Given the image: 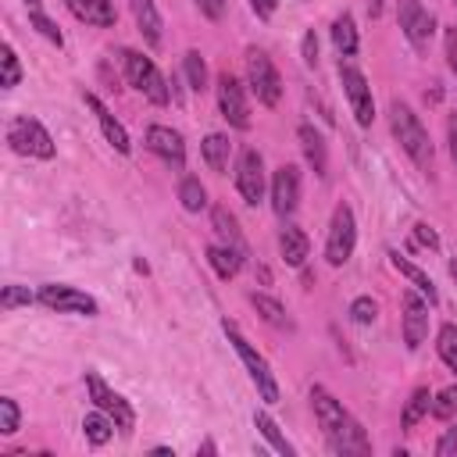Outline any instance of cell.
Segmentation results:
<instances>
[{"label": "cell", "instance_id": "obj_1", "mask_svg": "<svg viewBox=\"0 0 457 457\" xmlns=\"http://www.w3.org/2000/svg\"><path fill=\"white\" fill-rule=\"evenodd\" d=\"M311 407H314V418H318V425H321L325 446H328L336 457H364V453H371V439L364 436L361 421H357L325 386H314V389H311Z\"/></svg>", "mask_w": 457, "mask_h": 457}, {"label": "cell", "instance_id": "obj_2", "mask_svg": "<svg viewBox=\"0 0 457 457\" xmlns=\"http://www.w3.org/2000/svg\"><path fill=\"white\" fill-rule=\"evenodd\" d=\"M389 132H393V139L400 143V150H403L421 171H432V161H436L432 139H428L425 125L418 121V114H414L403 100H393V104H389Z\"/></svg>", "mask_w": 457, "mask_h": 457}, {"label": "cell", "instance_id": "obj_3", "mask_svg": "<svg viewBox=\"0 0 457 457\" xmlns=\"http://www.w3.org/2000/svg\"><path fill=\"white\" fill-rule=\"evenodd\" d=\"M221 332L228 336V343H232V350L239 353V361H243V368L250 371V382L257 386V393H261V400L264 403H278V382H275V375H271V368H268V361L253 350V343L239 332V325L236 321H221Z\"/></svg>", "mask_w": 457, "mask_h": 457}, {"label": "cell", "instance_id": "obj_4", "mask_svg": "<svg viewBox=\"0 0 457 457\" xmlns=\"http://www.w3.org/2000/svg\"><path fill=\"white\" fill-rule=\"evenodd\" d=\"M121 57V68H125V79H129V86H136L150 104H157V107H164L168 100H171V89H168V82H164V75L157 71V64L146 57V54H139V50H121L118 54Z\"/></svg>", "mask_w": 457, "mask_h": 457}, {"label": "cell", "instance_id": "obj_5", "mask_svg": "<svg viewBox=\"0 0 457 457\" xmlns=\"http://www.w3.org/2000/svg\"><path fill=\"white\" fill-rule=\"evenodd\" d=\"M7 143L14 154L21 157H39V161H50L57 154L54 146V136L43 129L39 118H29V114H18L7 121Z\"/></svg>", "mask_w": 457, "mask_h": 457}, {"label": "cell", "instance_id": "obj_6", "mask_svg": "<svg viewBox=\"0 0 457 457\" xmlns=\"http://www.w3.org/2000/svg\"><path fill=\"white\" fill-rule=\"evenodd\" d=\"M246 82L253 89V96L264 104V107H275L278 96H282V79H278V68L271 64V57L257 46L246 50Z\"/></svg>", "mask_w": 457, "mask_h": 457}, {"label": "cell", "instance_id": "obj_7", "mask_svg": "<svg viewBox=\"0 0 457 457\" xmlns=\"http://www.w3.org/2000/svg\"><path fill=\"white\" fill-rule=\"evenodd\" d=\"M357 246V221H353V211L346 204H339L332 211V221H328V236H325V261L332 268L346 264L350 253Z\"/></svg>", "mask_w": 457, "mask_h": 457}, {"label": "cell", "instance_id": "obj_8", "mask_svg": "<svg viewBox=\"0 0 457 457\" xmlns=\"http://www.w3.org/2000/svg\"><path fill=\"white\" fill-rule=\"evenodd\" d=\"M86 389H89V400H93L104 414H111L114 425H118L121 432H132V425H136V411L129 407V400H125L121 393H114L96 371H86Z\"/></svg>", "mask_w": 457, "mask_h": 457}, {"label": "cell", "instance_id": "obj_9", "mask_svg": "<svg viewBox=\"0 0 457 457\" xmlns=\"http://www.w3.org/2000/svg\"><path fill=\"white\" fill-rule=\"evenodd\" d=\"M39 303L50 307V311H57V314H86V318H93L100 311L89 293H82L75 286H61V282L39 286Z\"/></svg>", "mask_w": 457, "mask_h": 457}, {"label": "cell", "instance_id": "obj_10", "mask_svg": "<svg viewBox=\"0 0 457 457\" xmlns=\"http://www.w3.org/2000/svg\"><path fill=\"white\" fill-rule=\"evenodd\" d=\"M339 86H343V93H346V100H350V111H353L357 125L368 129L371 118H375V96H371L368 79H364L353 64H339Z\"/></svg>", "mask_w": 457, "mask_h": 457}, {"label": "cell", "instance_id": "obj_11", "mask_svg": "<svg viewBox=\"0 0 457 457\" xmlns=\"http://www.w3.org/2000/svg\"><path fill=\"white\" fill-rule=\"evenodd\" d=\"M236 189L250 207L264 200V161L253 146H243L236 157Z\"/></svg>", "mask_w": 457, "mask_h": 457}, {"label": "cell", "instance_id": "obj_12", "mask_svg": "<svg viewBox=\"0 0 457 457\" xmlns=\"http://www.w3.org/2000/svg\"><path fill=\"white\" fill-rule=\"evenodd\" d=\"M218 111L232 129H250V104H246L243 82L228 71L218 75Z\"/></svg>", "mask_w": 457, "mask_h": 457}, {"label": "cell", "instance_id": "obj_13", "mask_svg": "<svg viewBox=\"0 0 457 457\" xmlns=\"http://www.w3.org/2000/svg\"><path fill=\"white\" fill-rule=\"evenodd\" d=\"M396 18H400V29H403L407 43H411L414 50H425L428 39H432V32H436L432 11H425L421 0H400V4H396Z\"/></svg>", "mask_w": 457, "mask_h": 457}, {"label": "cell", "instance_id": "obj_14", "mask_svg": "<svg viewBox=\"0 0 457 457\" xmlns=\"http://www.w3.org/2000/svg\"><path fill=\"white\" fill-rule=\"evenodd\" d=\"M300 204V168L296 164H278L271 175V211L278 218H289Z\"/></svg>", "mask_w": 457, "mask_h": 457}, {"label": "cell", "instance_id": "obj_15", "mask_svg": "<svg viewBox=\"0 0 457 457\" xmlns=\"http://www.w3.org/2000/svg\"><path fill=\"white\" fill-rule=\"evenodd\" d=\"M428 307L432 303L414 286L403 293V343H407V350H418L425 343V336H428Z\"/></svg>", "mask_w": 457, "mask_h": 457}, {"label": "cell", "instance_id": "obj_16", "mask_svg": "<svg viewBox=\"0 0 457 457\" xmlns=\"http://www.w3.org/2000/svg\"><path fill=\"white\" fill-rule=\"evenodd\" d=\"M146 150L157 154V157H161L168 168H175V171L186 168V143H182V136H179L175 129H168V125H150V129H146Z\"/></svg>", "mask_w": 457, "mask_h": 457}, {"label": "cell", "instance_id": "obj_17", "mask_svg": "<svg viewBox=\"0 0 457 457\" xmlns=\"http://www.w3.org/2000/svg\"><path fill=\"white\" fill-rule=\"evenodd\" d=\"M82 100H86V107L96 114L104 139H107V143H111L118 154H129V150H132V143H129V132H125V125H121V121H118V118H114V114H111V111H107V107H104V104H100L93 93H86Z\"/></svg>", "mask_w": 457, "mask_h": 457}, {"label": "cell", "instance_id": "obj_18", "mask_svg": "<svg viewBox=\"0 0 457 457\" xmlns=\"http://www.w3.org/2000/svg\"><path fill=\"white\" fill-rule=\"evenodd\" d=\"M296 139H300V150H303V157H307V164L314 168V175L318 179H325L328 175V150H325V136L314 129V125H300L296 129Z\"/></svg>", "mask_w": 457, "mask_h": 457}, {"label": "cell", "instance_id": "obj_19", "mask_svg": "<svg viewBox=\"0 0 457 457\" xmlns=\"http://www.w3.org/2000/svg\"><path fill=\"white\" fill-rule=\"evenodd\" d=\"M64 4H68V11H71L79 21H86V25H93V29H111V25L118 21L111 0H64Z\"/></svg>", "mask_w": 457, "mask_h": 457}, {"label": "cell", "instance_id": "obj_20", "mask_svg": "<svg viewBox=\"0 0 457 457\" xmlns=\"http://www.w3.org/2000/svg\"><path fill=\"white\" fill-rule=\"evenodd\" d=\"M211 228H214V236H218L225 246H232L236 253H243V257H246V239H243L239 221H236V214H232L228 207H221V204H214V207H211Z\"/></svg>", "mask_w": 457, "mask_h": 457}, {"label": "cell", "instance_id": "obj_21", "mask_svg": "<svg viewBox=\"0 0 457 457\" xmlns=\"http://www.w3.org/2000/svg\"><path fill=\"white\" fill-rule=\"evenodd\" d=\"M129 7H132L136 29L143 32L146 46H161V29H164V21H161L157 4H154V0H129Z\"/></svg>", "mask_w": 457, "mask_h": 457}, {"label": "cell", "instance_id": "obj_22", "mask_svg": "<svg viewBox=\"0 0 457 457\" xmlns=\"http://www.w3.org/2000/svg\"><path fill=\"white\" fill-rule=\"evenodd\" d=\"M389 264H393V268H396V271H400V275H403V278H407V282H411V286H414V289H418V293H421V296H425L432 307L439 303V293H436L432 278H428V275H425L418 264H411V261H407L400 250H389Z\"/></svg>", "mask_w": 457, "mask_h": 457}, {"label": "cell", "instance_id": "obj_23", "mask_svg": "<svg viewBox=\"0 0 457 457\" xmlns=\"http://www.w3.org/2000/svg\"><path fill=\"white\" fill-rule=\"evenodd\" d=\"M278 253H282V261H286L289 268H300V264L307 261V253H311V243H307L303 228L282 225V232H278Z\"/></svg>", "mask_w": 457, "mask_h": 457}, {"label": "cell", "instance_id": "obj_24", "mask_svg": "<svg viewBox=\"0 0 457 457\" xmlns=\"http://www.w3.org/2000/svg\"><path fill=\"white\" fill-rule=\"evenodd\" d=\"M200 154H204V164L211 168V171H225L228 168V154H232V143H228V136H221V132H211V136H204V143H200Z\"/></svg>", "mask_w": 457, "mask_h": 457}, {"label": "cell", "instance_id": "obj_25", "mask_svg": "<svg viewBox=\"0 0 457 457\" xmlns=\"http://www.w3.org/2000/svg\"><path fill=\"white\" fill-rule=\"evenodd\" d=\"M207 264L218 271V278H236L239 268H243V253H236L225 243H211L207 246Z\"/></svg>", "mask_w": 457, "mask_h": 457}, {"label": "cell", "instance_id": "obj_26", "mask_svg": "<svg viewBox=\"0 0 457 457\" xmlns=\"http://www.w3.org/2000/svg\"><path fill=\"white\" fill-rule=\"evenodd\" d=\"M250 303H253V311H257L268 325L286 328V332H293V328H296V325H293V318L286 314V307H282L275 296H268V293H250Z\"/></svg>", "mask_w": 457, "mask_h": 457}, {"label": "cell", "instance_id": "obj_27", "mask_svg": "<svg viewBox=\"0 0 457 457\" xmlns=\"http://www.w3.org/2000/svg\"><path fill=\"white\" fill-rule=\"evenodd\" d=\"M332 43H336V50H339L343 57H353L357 46H361V39H357V25H353V18H350L346 11L332 21Z\"/></svg>", "mask_w": 457, "mask_h": 457}, {"label": "cell", "instance_id": "obj_28", "mask_svg": "<svg viewBox=\"0 0 457 457\" xmlns=\"http://www.w3.org/2000/svg\"><path fill=\"white\" fill-rule=\"evenodd\" d=\"M114 428H118V425H114V418H111V414H104L100 407H96L93 414H86V418H82V432H86V439H89L93 446H104V443L114 436Z\"/></svg>", "mask_w": 457, "mask_h": 457}, {"label": "cell", "instance_id": "obj_29", "mask_svg": "<svg viewBox=\"0 0 457 457\" xmlns=\"http://www.w3.org/2000/svg\"><path fill=\"white\" fill-rule=\"evenodd\" d=\"M253 425H257V432L271 443V450H275V453H282V457H293V453H296V450H293V443L278 432V425H275V418H271V414L257 411V414H253Z\"/></svg>", "mask_w": 457, "mask_h": 457}, {"label": "cell", "instance_id": "obj_30", "mask_svg": "<svg viewBox=\"0 0 457 457\" xmlns=\"http://www.w3.org/2000/svg\"><path fill=\"white\" fill-rule=\"evenodd\" d=\"M179 204L189 214H196V211L207 207V189H204V182L196 175H182V182H179Z\"/></svg>", "mask_w": 457, "mask_h": 457}, {"label": "cell", "instance_id": "obj_31", "mask_svg": "<svg viewBox=\"0 0 457 457\" xmlns=\"http://www.w3.org/2000/svg\"><path fill=\"white\" fill-rule=\"evenodd\" d=\"M428 411H432V393H428V389H414V393H411V400L403 403L400 425H403V428H414Z\"/></svg>", "mask_w": 457, "mask_h": 457}, {"label": "cell", "instance_id": "obj_32", "mask_svg": "<svg viewBox=\"0 0 457 457\" xmlns=\"http://www.w3.org/2000/svg\"><path fill=\"white\" fill-rule=\"evenodd\" d=\"M182 71H186L193 93H204V89H207V61L200 57V50H186V57H182Z\"/></svg>", "mask_w": 457, "mask_h": 457}, {"label": "cell", "instance_id": "obj_33", "mask_svg": "<svg viewBox=\"0 0 457 457\" xmlns=\"http://www.w3.org/2000/svg\"><path fill=\"white\" fill-rule=\"evenodd\" d=\"M436 350H439V357H443V364L450 368V371H457V325H443L439 328V336H436Z\"/></svg>", "mask_w": 457, "mask_h": 457}, {"label": "cell", "instance_id": "obj_34", "mask_svg": "<svg viewBox=\"0 0 457 457\" xmlns=\"http://www.w3.org/2000/svg\"><path fill=\"white\" fill-rule=\"evenodd\" d=\"M0 68H4V71H0V86H4V89H14V86L21 82V64H18V54H14L11 43L0 50Z\"/></svg>", "mask_w": 457, "mask_h": 457}, {"label": "cell", "instance_id": "obj_35", "mask_svg": "<svg viewBox=\"0 0 457 457\" xmlns=\"http://www.w3.org/2000/svg\"><path fill=\"white\" fill-rule=\"evenodd\" d=\"M32 300H39V293H32L29 286H4V289H0V311L29 307Z\"/></svg>", "mask_w": 457, "mask_h": 457}, {"label": "cell", "instance_id": "obj_36", "mask_svg": "<svg viewBox=\"0 0 457 457\" xmlns=\"http://www.w3.org/2000/svg\"><path fill=\"white\" fill-rule=\"evenodd\" d=\"M453 414H457V386H446V389H439V393L432 396V418L450 421Z\"/></svg>", "mask_w": 457, "mask_h": 457}, {"label": "cell", "instance_id": "obj_37", "mask_svg": "<svg viewBox=\"0 0 457 457\" xmlns=\"http://www.w3.org/2000/svg\"><path fill=\"white\" fill-rule=\"evenodd\" d=\"M18 425H21V411H18V403H14L11 396H0V432H4V436H14Z\"/></svg>", "mask_w": 457, "mask_h": 457}, {"label": "cell", "instance_id": "obj_38", "mask_svg": "<svg viewBox=\"0 0 457 457\" xmlns=\"http://www.w3.org/2000/svg\"><path fill=\"white\" fill-rule=\"evenodd\" d=\"M29 25H32V29L39 32V36H46V39H50L54 46H61V43H64L61 29H57V25H54V21H50V18L43 14V11H29Z\"/></svg>", "mask_w": 457, "mask_h": 457}, {"label": "cell", "instance_id": "obj_39", "mask_svg": "<svg viewBox=\"0 0 457 457\" xmlns=\"http://www.w3.org/2000/svg\"><path fill=\"white\" fill-rule=\"evenodd\" d=\"M350 318H353L357 325H371V321L378 318V303H375L371 296H357V300L350 303Z\"/></svg>", "mask_w": 457, "mask_h": 457}, {"label": "cell", "instance_id": "obj_40", "mask_svg": "<svg viewBox=\"0 0 457 457\" xmlns=\"http://www.w3.org/2000/svg\"><path fill=\"white\" fill-rule=\"evenodd\" d=\"M443 54H446V68L457 75V25L443 32Z\"/></svg>", "mask_w": 457, "mask_h": 457}, {"label": "cell", "instance_id": "obj_41", "mask_svg": "<svg viewBox=\"0 0 457 457\" xmlns=\"http://www.w3.org/2000/svg\"><path fill=\"white\" fill-rule=\"evenodd\" d=\"M300 54H303V64H307V68H314V64H318V36H314V29H307V32H303Z\"/></svg>", "mask_w": 457, "mask_h": 457}, {"label": "cell", "instance_id": "obj_42", "mask_svg": "<svg viewBox=\"0 0 457 457\" xmlns=\"http://www.w3.org/2000/svg\"><path fill=\"white\" fill-rule=\"evenodd\" d=\"M196 4V11L204 14V18H211V21H221L225 18V0H193Z\"/></svg>", "mask_w": 457, "mask_h": 457}, {"label": "cell", "instance_id": "obj_43", "mask_svg": "<svg viewBox=\"0 0 457 457\" xmlns=\"http://www.w3.org/2000/svg\"><path fill=\"white\" fill-rule=\"evenodd\" d=\"M414 239H418L421 246H428V250H439V236H436V228H432V225H425V221H418V225H414Z\"/></svg>", "mask_w": 457, "mask_h": 457}, {"label": "cell", "instance_id": "obj_44", "mask_svg": "<svg viewBox=\"0 0 457 457\" xmlns=\"http://www.w3.org/2000/svg\"><path fill=\"white\" fill-rule=\"evenodd\" d=\"M436 453H439V457H450V453H457V425H453V428H446V432L439 436V443H436Z\"/></svg>", "mask_w": 457, "mask_h": 457}, {"label": "cell", "instance_id": "obj_45", "mask_svg": "<svg viewBox=\"0 0 457 457\" xmlns=\"http://www.w3.org/2000/svg\"><path fill=\"white\" fill-rule=\"evenodd\" d=\"M446 143H450V161L457 168V114L446 118Z\"/></svg>", "mask_w": 457, "mask_h": 457}, {"label": "cell", "instance_id": "obj_46", "mask_svg": "<svg viewBox=\"0 0 457 457\" xmlns=\"http://www.w3.org/2000/svg\"><path fill=\"white\" fill-rule=\"evenodd\" d=\"M250 7H253V14L257 18H271L275 14V7H278V0H246Z\"/></svg>", "mask_w": 457, "mask_h": 457}, {"label": "cell", "instance_id": "obj_47", "mask_svg": "<svg viewBox=\"0 0 457 457\" xmlns=\"http://www.w3.org/2000/svg\"><path fill=\"white\" fill-rule=\"evenodd\" d=\"M25 7L29 11H43V0H25Z\"/></svg>", "mask_w": 457, "mask_h": 457}, {"label": "cell", "instance_id": "obj_48", "mask_svg": "<svg viewBox=\"0 0 457 457\" xmlns=\"http://www.w3.org/2000/svg\"><path fill=\"white\" fill-rule=\"evenodd\" d=\"M450 275H453V278H457V261H450Z\"/></svg>", "mask_w": 457, "mask_h": 457}, {"label": "cell", "instance_id": "obj_49", "mask_svg": "<svg viewBox=\"0 0 457 457\" xmlns=\"http://www.w3.org/2000/svg\"><path fill=\"white\" fill-rule=\"evenodd\" d=\"M453 7H457V0H453Z\"/></svg>", "mask_w": 457, "mask_h": 457}]
</instances>
